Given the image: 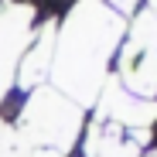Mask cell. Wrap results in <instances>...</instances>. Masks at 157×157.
<instances>
[{
  "mask_svg": "<svg viewBox=\"0 0 157 157\" xmlns=\"http://www.w3.org/2000/svg\"><path fill=\"white\" fill-rule=\"evenodd\" d=\"M123 14L106 7L102 0H82L55 38L51 75L72 102H92L106 78V65L120 51Z\"/></svg>",
  "mask_w": 157,
  "mask_h": 157,
  "instance_id": "obj_1",
  "label": "cell"
},
{
  "mask_svg": "<svg viewBox=\"0 0 157 157\" xmlns=\"http://www.w3.org/2000/svg\"><path fill=\"white\" fill-rule=\"evenodd\" d=\"M78 126H82L78 102H72L58 89H38L24 106V133L38 147H58L68 154L78 137Z\"/></svg>",
  "mask_w": 157,
  "mask_h": 157,
  "instance_id": "obj_2",
  "label": "cell"
},
{
  "mask_svg": "<svg viewBox=\"0 0 157 157\" xmlns=\"http://www.w3.org/2000/svg\"><path fill=\"white\" fill-rule=\"evenodd\" d=\"M28 31H31V7H17V4L0 7V96L14 75V62L24 51Z\"/></svg>",
  "mask_w": 157,
  "mask_h": 157,
  "instance_id": "obj_3",
  "label": "cell"
},
{
  "mask_svg": "<svg viewBox=\"0 0 157 157\" xmlns=\"http://www.w3.org/2000/svg\"><path fill=\"white\" fill-rule=\"evenodd\" d=\"M51 51H55V31L44 28V34L38 38V44H31L28 55L21 58V72H17V82H21V86H34L38 78L48 72V65H51Z\"/></svg>",
  "mask_w": 157,
  "mask_h": 157,
  "instance_id": "obj_4",
  "label": "cell"
},
{
  "mask_svg": "<svg viewBox=\"0 0 157 157\" xmlns=\"http://www.w3.org/2000/svg\"><path fill=\"white\" fill-rule=\"evenodd\" d=\"M102 4H106V7H113L116 14H133L140 0H102Z\"/></svg>",
  "mask_w": 157,
  "mask_h": 157,
  "instance_id": "obj_5",
  "label": "cell"
},
{
  "mask_svg": "<svg viewBox=\"0 0 157 157\" xmlns=\"http://www.w3.org/2000/svg\"><path fill=\"white\" fill-rule=\"evenodd\" d=\"M31 157H65V150H58V147H34Z\"/></svg>",
  "mask_w": 157,
  "mask_h": 157,
  "instance_id": "obj_6",
  "label": "cell"
},
{
  "mask_svg": "<svg viewBox=\"0 0 157 157\" xmlns=\"http://www.w3.org/2000/svg\"><path fill=\"white\" fill-rule=\"evenodd\" d=\"M147 4H150V14L157 17V0H147Z\"/></svg>",
  "mask_w": 157,
  "mask_h": 157,
  "instance_id": "obj_7",
  "label": "cell"
}]
</instances>
